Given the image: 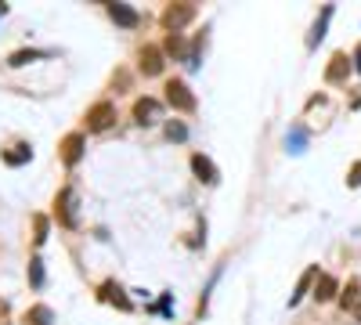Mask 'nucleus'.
<instances>
[{"label":"nucleus","instance_id":"nucleus-1","mask_svg":"<svg viewBox=\"0 0 361 325\" xmlns=\"http://www.w3.org/2000/svg\"><path fill=\"white\" fill-rule=\"evenodd\" d=\"M192 18H195V4H170L163 11V25L170 29V33H180Z\"/></svg>","mask_w":361,"mask_h":325},{"label":"nucleus","instance_id":"nucleus-2","mask_svg":"<svg viewBox=\"0 0 361 325\" xmlns=\"http://www.w3.org/2000/svg\"><path fill=\"white\" fill-rule=\"evenodd\" d=\"M166 102H170L177 112H192V109H195V94L188 91V83H180V80H170V83H166Z\"/></svg>","mask_w":361,"mask_h":325},{"label":"nucleus","instance_id":"nucleus-3","mask_svg":"<svg viewBox=\"0 0 361 325\" xmlns=\"http://www.w3.org/2000/svg\"><path fill=\"white\" fill-rule=\"evenodd\" d=\"M112 120H116L112 102H98V105H90V112H87V130H109Z\"/></svg>","mask_w":361,"mask_h":325},{"label":"nucleus","instance_id":"nucleus-4","mask_svg":"<svg viewBox=\"0 0 361 325\" xmlns=\"http://www.w3.org/2000/svg\"><path fill=\"white\" fill-rule=\"evenodd\" d=\"M159 116H163V105H159L156 98H137V102H134V120H137L141 127L156 123Z\"/></svg>","mask_w":361,"mask_h":325},{"label":"nucleus","instance_id":"nucleus-5","mask_svg":"<svg viewBox=\"0 0 361 325\" xmlns=\"http://www.w3.org/2000/svg\"><path fill=\"white\" fill-rule=\"evenodd\" d=\"M54 206H58V217H62V224L73 228V224H76V195H73V188H66L62 195H58Z\"/></svg>","mask_w":361,"mask_h":325},{"label":"nucleus","instance_id":"nucleus-6","mask_svg":"<svg viewBox=\"0 0 361 325\" xmlns=\"http://www.w3.org/2000/svg\"><path fill=\"white\" fill-rule=\"evenodd\" d=\"M141 73H145V76H159V73H163V54H159V47H145V51H141Z\"/></svg>","mask_w":361,"mask_h":325},{"label":"nucleus","instance_id":"nucleus-7","mask_svg":"<svg viewBox=\"0 0 361 325\" xmlns=\"http://www.w3.org/2000/svg\"><path fill=\"white\" fill-rule=\"evenodd\" d=\"M80 156H83V137H80V134H69V137L62 141V159H66L69 166H76Z\"/></svg>","mask_w":361,"mask_h":325},{"label":"nucleus","instance_id":"nucleus-8","mask_svg":"<svg viewBox=\"0 0 361 325\" xmlns=\"http://www.w3.org/2000/svg\"><path fill=\"white\" fill-rule=\"evenodd\" d=\"M192 170L199 173V181H206V185H217V166L209 163L206 156H192Z\"/></svg>","mask_w":361,"mask_h":325},{"label":"nucleus","instance_id":"nucleus-9","mask_svg":"<svg viewBox=\"0 0 361 325\" xmlns=\"http://www.w3.org/2000/svg\"><path fill=\"white\" fill-rule=\"evenodd\" d=\"M347 62H350L347 54H333V66L325 69V80H329V83H340V80L350 73V66H347Z\"/></svg>","mask_w":361,"mask_h":325},{"label":"nucleus","instance_id":"nucleus-10","mask_svg":"<svg viewBox=\"0 0 361 325\" xmlns=\"http://www.w3.org/2000/svg\"><path fill=\"white\" fill-rule=\"evenodd\" d=\"M109 15H112V22H119V25H137V11L134 8H127V4H109Z\"/></svg>","mask_w":361,"mask_h":325},{"label":"nucleus","instance_id":"nucleus-11","mask_svg":"<svg viewBox=\"0 0 361 325\" xmlns=\"http://www.w3.org/2000/svg\"><path fill=\"white\" fill-rule=\"evenodd\" d=\"M29 159H33V149H29V145H11V149L4 152V163L8 166H22Z\"/></svg>","mask_w":361,"mask_h":325},{"label":"nucleus","instance_id":"nucleus-12","mask_svg":"<svg viewBox=\"0 0 361 325\" xmlns=\"http://www.w3.org/2000/svg\"><path fill=\"white\" fill-rule=\"evenodd\" d=\"M102 297H105L109 304H116L119 311H130V300L123 297V289H119V286H112V282H109V286H102Z\"/></svg>","mask_w":361,"mask_h":325},{"label":"nucleus","instance_id":"nucleus-13","mask_svg":"<svg viewBox=\"0 0 361 325\" xmlns=\"http://www.w3.org/2000/svg\"><path fill=\"white\" fill-rule=\"evenodd\" d=\"M314 297H318V300H333V297H336V278H333V275H318Z\"/></svg>","mask_w":361,"mask_h":325},{"label":"nucleus","instance_id":"nucleus-14","mask_svg":"<svg viewBox=\"0 0 361 325\" xmlns=\"http://www.w3.org/2000/svg\"><path fill=\"white\" fill-rule=\"evenodd\" d=\"M25 325H51V307H33V311H25V318H22Z\"/></svg>","mask_w":361,"mask_h":325},{"label":"nucleus","instance_id":"nucleus-15","mask_svg":"<svg viewBox=\"0 0 361 325\" xmlns=\"http://www.w3.org/2000/svg\"><path fill=\"white\" fill-rule=\"evenodd\" d=\"M33 58H40V51H15L8 58V66H25V62H33Z\"/></svg>","mask_w":361,"mask_h":325},{"label":"nucleus","instance_id":"nucleus-16","mask_svg":"<svg viewBox=\"0 0 361 325\" xmlns=\"http://www.w3.org/2000/svg\"><path fill=\"white\" fill-rule=\"evenodd\" d=\"M318 271H307L304 278H300V286H296V293H293V297H289V304H300V297H304V293H307V286H311V278H314Z\"/></svg>","mask_w":361,"mask_h":325},{"label":"nucleus","instance_id":"nucleus-17","mask_svg":"<svg viewBox=\"0 0 361 325\" xmlns=\"http://www.w3.org/2000/svg\"><path fill=\"white\" fill-rule=\"evenodd\" d=\"M329 15H333V8H325V11H322V22L314 25V33H311V47H314V44L325 37V22H329Z\"/></svg>","mask_w":361,"mask_h":325},{"label":"nucleus","instance_id":"nucleus-18","mask_svg":"<svg viewBox=\"0 0 361 325\" xmlns=\"http://www.w3.org/2000/svg\"><path fill=\"white\" fill-rule=\"evenodd\" d=\"M166 51H170V54H177V58H185V62H188L185 44H180V37H177V33H170V40H166Z\"/></svg>","mask_w":361,"mask_h":325},{"label":"nucleus","instance_id":"nucleus-19","mask_svg":"<svg viewBox=\"0 0 361 325\" xmlns=\"http://www.w3.org/2000/svg\"><path fill=\"white\" fill-rule=\"evenodd\" d=\"M166 137L170 141H185L188 137V127L185 123H166Z\"/></svg>","mask_w":361,"mask_h":325},{"label":"nucleus","instance_id":"nucleus-20","mask_svg":"<svg viewBox=\"0 0 361 325\" xmlns=\"http://www.w3.org/2000/svg\"><path fill=\"white\" fill-rule=\"evenodd\" d=\"M29 278H33V286H44V264L40 260H29Z\"/></svg>","mask_w":361,"mask_h":325},{"label":"nucleus","instance_id":"nucleus-21","mask_svg":"<svg viewBox=\"0 0 361 325\" xmlns=\"http://www.w3.org/2000/svg\"><path fill=\"white\" fill-rule=\"evenodd\" d=\"M289 145H293V152H300V149H304V130H300V127L289 134Z\"/></svg>","mask_w":361,"mask_h":325},{"label":"nucleus","instance_id":"nucleus-22","mask_svg":"<svg viewBox=\"0 0 361 325\" xmlns=\"http://www.w3.org/2000/svg\"><path fill=\"white\" fill-rule=\"evenodd\" d=\"M44 239H47V221L37 217V243H44Z\"/></svg>","mask_w":361,"mask_h":325},{"label":"nucleus","instance_id":"nucleus-23","mask_svg":"<svg viewBox=\"0 0 361 325\" xmlns=\"http://www.w3.org/2000/svg\"><path fill=\"white\" fill-rule=\"evenodd\" d=\"M350 185H361V163L350 170Z\"/></svg>","mask_w":361,"mask_h":325},{"label":"nucleus","instance_id":"nucleus-24","mask_svg":"<svg viewBox=\"0 0 361 325\" xmlns=\"http://www.w3.org/2000/svg\"><path fill=\"white\" fill-rule=\"evenodd\" d=\"M354 66H357V73H361V44H357V51H354Z\"/></svg>","mask_w":361,"mask_h":325},{"label":"nucleus","instance_id":"nucleus-25","mask_svg":"<svg viewBox=\"0 0 361 325\" xmlns=\"http://www.w3.org/2000/svg\"><path fill=\"white\" fill-rule=\"evenodd\" d=\"M354 318H357V321H361V304H354Z\"/></svg>","mask_w":361,"mask_h":325}]
</instances>
